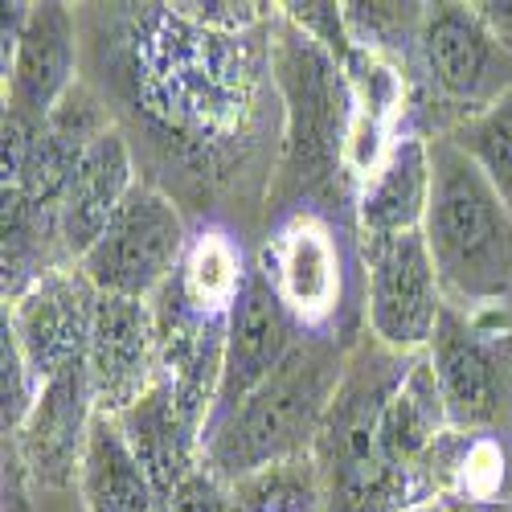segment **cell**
Returning <instances> with one entry per match:
<instances>
[{"instance_id":"obj_1","label":"cell","mask_w":512,"mask_h":512,"mask_svg":"<svg viewBox=\"0 0 512 512\" xmlns=\"http://www.w3.org/2000/svg\"><path fill=\"white\" fill-rule=\"evenodd\" d=\"M254 66L242 33H218L173 5H148L136 21V87L144 111L185 148L222 144L250 107Z\"/></svg>"},{"instance_id":"obj_2","label":"cell","mask_w":512,"mask_h":512,"mask_svg":"<svg viewBox=\"0 0 512 512\" xmlns=\"http://www.w3.org/2000/svg\"><path fill=\"white\" fill-rule=\"evenodd\" d=\"M267 70L283 99V160L271 201L279 209H304V197H332L349 177L353 87L349 74L316 37H308L279 5L267 21Z\"/></svg>"},{"instance_id":"obj_3","label":"cell","mask_w":512,"mask_h":512,"mask_svg":"<svg viewBox=\"0 0 512 512\" xmlns=\"http://www.w3.org/2000/svg\"><path fill=\"white\" fill-rule=\"evenodd\" d=\"M349 349L353 340L345 345L336 332H308L238 410L205 426L201 463L226 484H238L263 467L312 455Z\"/></svg>"},{"instance_id":"obj_4","label":"cell","mask_w":512,"mask_h":512,"mask_svg":"<svg viewBox=\"0 0 512 512\" xmlns=\"http://www.w3.org/2000/svg\"><path fill=\"white\" fill-rule=\"evenodd\" d=\"M422 238L447 308L500 312L512 291V213L476 160L447 136L431 140V205Z\"/></svg>"},{"instance_id":"obj_5","label":"cell","mask_w":512,"mask_h":512,"mask_svg":"<svg viewBox=\"0 0 512 512\" xmlns=\"http://www.w3.org/2000/svg\"><path fill=\"white\" fill-rule=\"evenodd\" d=\"M406 87L410 132L426 140L451 136L512 91V50L488 29L476 5H426Z\"/></svg>"},{"instance_id":"obj_6","label":"cell","mask_w":512,"mask_h":512,"mask_svg":"<svg viewBox=\"0 0 512 512\" xmlns=\"http://www.w3.org/2000/svg\"><path fill=\"white\" fill-rule=\"evenodd\" d=\"M431 369L455 431H512V328L500 312L447 308L431 340Z\"/></svg>"},{"instance_id":"obj_7","label":"cell","mask_w":512,"mask_h":512,"mask_svg":"<svg viewBox=\"0 0 512 512\" xmlns=\"http://www.w3.org/2000/svg\"><path fill=\"white\" fill-rule=\"evenodd\" d=\"M189 230L173 197L156 185L140 181L123 209L111 218L103 238L82 254L78 267L99 295H119V300H152V295L173 279L185 263Z\"/></svg>"},{"instance_id":"obj_8","label":"cell","mask_w":512,"mask_h":512,"mask_svg":"<svg viewBox=\"0 0 512 512\" xmlns=\"http://www.w3.org/2000/svg\"><path fill=\"white\" fill-rule=\"evenodd\" d=\"M357 242L365 267V332L398 357L426 353L447 312V300L422 230Z\"/></svg>"},{"instance_id":"obj_9","label":"cell","mask_w":512,"mask_h":512,"mask_svg":"<svg viewBox=\"0 0 512 512\" xmlns=\"http://www.w3.org/2000/svg\"><path fill=\"white\" fill-rule=\"evenodd\" d=\"M99 300V287L82 275L78 263H70L41 275L25 295L5 304V332L21 349L37 386L74 365H87Z\"/></svg>"},{"instance_id":"obj_10","label":"cell","mask_w":512,"mask_h":512,"mask_svg":"<svg viewBox=\"0 0 512 512\" xmlns=\"http://www.w3.org/2000/svg\"><path fill=\"white\" fill-rule=\"evenodd\" d=\"M254 263L275 283L287 312L300 320L304 332H332L340 300H345V254H340V238L324 213H287Z\"/></svg>"},{"instance_id":"obj_11","label":"cell","mask_w":512,"mask_h":512,"mask_svg":"<svg viewBox=\"0 0 512 512\" xmlns=\"http://www.w3.org/2000/svg\"><path fill=\"white\" fill-rule=\"evenodd\" d=\"M308 332L300 328L283 304V295L275 291V283L263 275L259 263H250L246 283L238 291V304L230 312V328H226V361H222V386H218V402L205 426H213L218 418H226L230 410H238L263 381L287 361V353L300 345Z\"/></svg>"},{"instance_id":"obj_12","label":"cell","mask_w":512,"mask_h":512,"mask_svg":"<svg viewBox=\"0 0 512 512\" xmlns=\"http://www.w3.org/2000/svg\"><path fill=\"white\" fill-rule=\"evenodd\" d=\"M95 390L87 365H74L37 390V402L17 435L5 443L17 451L33 488H70L78 484V467L87 455V439L95 426Z\"/></svg>"},{"instance_id":"obj_13","label":"cell","mask_w":512,"mask_h":512,"mask_svg":"<svg viewBox=\"0 0 512 512\" xmlns=\"http://www.w3.org/2000/svg\"><path fill=\"white\" fill-rule=\"evenodd\" d=\"M87 373L99 414H123L132 410L160 377V336L156 316L148 300H119L103 295L95 332H91V353Z\"/></svg>"},{"instance_id":"obj_14","label":"cell","mask_w":512,"mask_h":512,"mask_svg":"<svg viewBox=\"0 0 512 512\" xmlns=\"http://www.w3.org/2000/svg\"><path fill=\"white\" fill-rule=\"evenodd\" d=\"M74 62V13L66 5H29V21L17 37V50L5 62V111L29 123H46L58 111V103L78 87Z\"/></svg>"},{"instance_id":"obj_15","label":"cell","mask_w":512,"mask_h":512,"mask_svg":"<svg viewBox=\"0 0 512 512\" xmlns=\"http://www.w3.org/2000/svg\"><path fill=\"white\" fill-rule=\"evenodd\" d=\"M136 185H140V177H136L132 144H127V136L111 123L107 132L82 152L74 181L66 189V201H62V246H66L70 263H78L82 254L103 238V230L111 226V218L123 209V201L132 197Z\"/></svg>"},{"instance_id":"obj_16","label":"cell","mask_w":512,"mask_h":512,"mask_svg":"<svg viewBox=\"0 0 512 512\" xmlns=\"http://www.w3.org/2000/svg\"><path fill=\"white\" fill-rule=\"evenodd\" d=\"M431 205V140L402 132L377 173L357 189V238H398L418 234Z\"/></svg>"},{"instance_id":"obj_17","label":"cell","mask_w":512,"mask_h":512,"mask_svg":"<svg viewBox=\"0 0 512 512\" xmlns=\"http://www.w3.org/2000/svg\"><path fill=\"white\" fill-rule=\"evenodd\" d=\"M115 418L164 504L177 492V484L201 467V426L185 414V406L177 402V390L164 377H156V386L132 410H123Z\"/></svg>"},{"instance_id":"obj_18","label":"cell","mask_w":512,"mask_h":512,"mask_svg":"<svg viewBox=\"0 0 512 512\" xmlns=\"http://www.w3.org/2000/svg\"><path fill=\"white\" fill-rule=\"evenodd\" d=\"M422 476L447 504L512 500V431H447L422 459Z\"/></svg>"},{"instance_id":"obj_19","label":"cell","mask_w":512,"mask_h":512,"mask_svg":"<svg viewBox=\"0 0 512 512\" xmlns=\"http://www.w3.org/2000/svg\"><path fill=\"white\" fill-rule=\"evenodd\" d=\"M447 431V406L439 394V381L431 357H414L398 390L390 394L386 410L377 418V455L394 472H422L426 451Z\"/></svg>"},{"instance_id":"obj_20","label":"cell","mask_w":512,"mask_h":512,"mask_svg":"<svg viewBox=\"0 0 512 512\" xmlns=\"http://www.w3.org/2000/svg\"><path fill=\"white\" fill-rule=\"evenodd\" d=\"M78 496L87 512H160V496L127 443L115 414H95L87 455L78 467Z\"/></svg>"},{"instance_id":"obj_21","label":"cell","mask_w":512,"mask_h":512,"mask_svg":"<svg viewBox=\"0 0 512 512\" xmlns=\"http://www.w3.org/2000/svg\"><path fill=\"white\" fill-rule=\"evenodd\" d=\"M246 271L250 267L242 259V246L234 242V234L222 226H201L197 234H189L185 263L177 271V287L193 312L213 316V320H230L238 291L246 283Z\"/></svg>"},{"instance_id":"obj_22","label":"cell","mask_w":512,"mask_h":512,"mask_svg":"<svg viewBox=\"0 0 512 512\" xmlns=\"http://www.w3.org/2000/svg\"><path fill=\"white\" fill-rule=\"evenodd\" d=\"M320 472L316 459H287L275 467H263L234 484L238 512H320Z\"/></svg>"},{"instance_id":"obj_23","label":"cell","mask_w":512,"mask_h":512,"mask_svg":"<svg viewBox=\"0 0 512 512\" xmlns=\"http://www.w3.org/2000/svg\"><path fill=\"white\" fill-rule=\"evenodd\" d=\"M447 140L476 160V168L512 213V91H504L484 115L455 127Z\"/></svg>"},{"instance_id":"obj_24","label":"cell","mask_w":512,"mask_h":512,"mask_svg":"<svg viewBox=\"0 0 512 512\" xmlns=\"http://www.w3.org/2000/svg\"><path fill=\"white\" fill-rule=\"evenodd\" d=\"M0 365H5V373H0V390H5V435H17L21 422L29 418L33 402H37V381L21 357V349L13 345V336L5 332V340H0Z\"/></svg>"},{"instance_id":"obj_25","label":"cell","mask_w":512,"mask_h":512,"mask_svg":"<svg viewBox=\"0 0 512 512\" xmlns=\"http://www.w3.org/2000/svg\"><path fill=\"white\" fill-rule=\"evenodd\" d=\"M164 512H238L234 484H226L218 472H209L201 463L197 472H189L177 484V492L164 500Z\"/></svg>"},{"instance_id":"obj_26","label":"cell","mask_w":512,"mask_h":512,"mask_svg":"<svg viewBox=\"0 0 512 512\" xmlns=\"http://www.w3.org/2000/svg\"><path fill=\"white\" fill-rule=\"evenodd\" d=\"M476 13L488 21V29L512 50V5H476Z\"/></svg>"},{"instance_id":"obj_27","label":"cell","mask_w":512,"mask_h":512,"mask_svg":"<svg viewBox=\"0 0 512 512\" xmlns=\"http://www.w3.org/2000/svg\"><path fill=\"white\" fill-rule=\"evenodd\" d=\"M447 512H512L508 500H496V504H467V500H455L447 504Z\"/></svg>"},{"instance_id":"obj_28","label":"cell","mask_w":512,"mask_h":512,"mask_svg":"<svg viewBox=\"0 0 512 512\" xmlns=\"http://www.w3.org/2000/svg\"><path fill=\"white\" fill-rule=\"evenodd\" d=\"M402 512H447V500L431 496V500H418V504H410V508H402Z\"/></svg>"},{"instance_id":"obj_29","label":"cell","mask_w":512,"mask_h":512,"mask_svg":"<svg viewBox=\"0 0 512 512\" xmlns=\"http://www.w3.org/2000/svg\"><path fill=\"white\" fill-rule=\"evenodd\" d=\"M160 512H164V508H160Z\"/></svg>"},{"instance_id":"obj_30","label":"cell","mask_w":512,"mask_h":512,"mask_svg":"<svg viewBox=\"0 0 512 512\" xmlns=\"http://www.w3.org/2000/svg\"><path fill=\"white\" fill-rule=\"evenodd\" d=\"M508 504H512V500H508Z\"/></svg>"}]
</instances>
